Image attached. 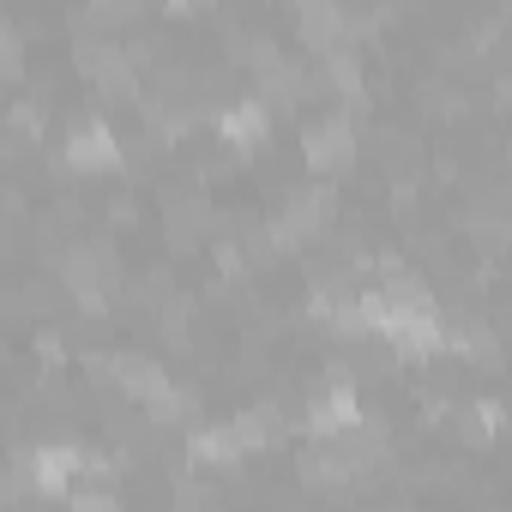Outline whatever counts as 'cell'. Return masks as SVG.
<instances>
[{
	"label": "cell",
	"instance_id": "6da1fadb",
	"mask_svg": "<svg viewBox=\"0 0 512 512\" xmlns=\"http://www.w3.org/2000/svg\"><path fill=\"white\" fill-rule=\"evenodd\" d=\"M73 37H79V43H73V61H79V73H85L97 91H109V97H139V73H133L121 37L79 31V25H73Z\"/></svg>",
	"mask_w": 512,
	"mask_h": 512
},
{
	"label": "cell",
	"instance_id": "7a4b0ae2",
	"mask_svg": "<svg viewBox=\"0 0 512 512\" xmlns=\"http://www.w3.org/2000/svg\"><path fill=\"white\" fill-rule=\"evenodd\" d=\"M356 422H362L356 368L332 362V368H326V380H320V392L308 398V434H314V440H338V434H350Z\"/></svg>",
	"mask_w": 512,
	"mask_h": 512
},
{
	"label": "cell",
	"instance_id": "3957f363",
	"mask_svg": "<svg viewBox=\"0 0 512 512\" xmlns=\"http://www.w3.org/2000/svg\"><path fill=\"white\" fill-rule=\"evenodd\" d=\"M302 157H308V169L314 175H350L356 169V121L344 115V109H326L320 121H308L302 127Z\"/></svg>",
	"mask_w": 512,
	"mask_h": 512
},
{
	"label": "cell",
	"instance_id": "277c9868",
	"mask_svg": "<svg viewBox=\"0 0 512 512\" xmlns=\"http://www.w3.org/2000/svg\"><path fill=\"white\" fill-rule=\"evenodd\" d=\"M67 163H73L79 175H109V169L127 163V145H121V133H115L103 115H85V121L67 127Z\"/></svg>",
	"mask_w": 512,
	"mask_h": 512
},
{
	"label": "cell",
	"instance_id": "5b68a950",
	"mask_svg": "<svg viewBox=\"0 0 512 512\" xmlns=\"http://www.w3.org/2000/svg\"><path fill=\"white\" fill-rule=\"evenodd\" d=\"M79 470H85V446H79V440H43V446H31V488H37L43 500L73 494Z\"/></svg>",
	"mask_w": 512,
	"mask_h": 512
},
{
	"label": "cell",
	"instance_id": "8992f818",
	"mask_svg": "<svg viewBox=\"0 0 512 512\" xmlns=\"http://www.w3.org/2000/svg\"><path fill=\"white\" fill-rule=\"evenodd\" d=\"M211 127H217L223 145L253 151V145L272 139V109H266L260 97H235V103H217V109H211Z\"/></svg>",
	"mask_w": 512,
	"mask_h": 512
},
{
	"label": "cell",
	"instance_id": "52a82bcc",
	"mask_svg": "<svg viewBox=\"0 0 512 512\" xmlns=\"http://www.w3.org/2000/svg\"><path fill=\"white\" fill-rule=\"evenodd\" d=\"M163 223H169V241H175V247H193L199 235H211L217 211H211L205 193H193V187H169V193H163Z\"/></svg>",
	"mask_w": 512,
	"mask_h": 512
},
{
	"label": "cell",
	"instance_id": "ba28073f",
	"mask_svg": "<svg viewBox=\"0 0 512 512\" xmlns=\"http://www.w3.org/2000/svg\"><path fill=\"white\" fill-rule=\"evenodd\" d=\"M109 386L127 392L133 404H151V398L169 386V374H163V362H151V356H139V350H121V356H109Z\"/></svg>",
	"mask_w": 512,
	"mask_h": 512
},
{
	"label": "cell",
	"instance_id": "9c48e42d",
	"mask_svg": "<svg viewBox=\"0 0 512 512\" xmlns=\"http://www.w3.org/2000/svg\"><path fill=\"white\" fill-rule=\"evenodd\" d=\"M296 476H302L308 488H326V494H332V488H356V482H362V476L344 464V452H338L332 440H308V446L296 452Z\"/></svg>",
	"mask_w": 512,
	"mask_h": 512
},
{
	"label": "cell",
	"instance_id": "30bf717a",
	"mask_svg": "<svg viewBox=\"0 0 512 512\" xmlns=\"http://www.w3.org/2000/svg\"><path fill=\"white\" fill-rule=\"evenodd\" d=\"M296 31H302V43H308L314 55L350 43V31H344V7H338V0H302V7H296Z\"/></svg>",
	"mask_w": 512,
	"mask_h": 512
},
{
	"label": "cell",
	"instance_id": "8fae6325",
	"mask_svg": "<svg viewBox=\"0 0 512 512\" xmlns=\"http://www.w3.org/2000/svg\"><path fill=\"white\" fill-rule=\"evenodd\" d=\"M229 440H235V452H266V446H278V440H284L278 404H253V410L229 416Z\"/></svg>",
	"mask_w": 512,
	"mask_h": 512
},
{
	"label": "cell",
	"instance_id": "7c38bea8",
	"mask_svg": "<svg viewBox=\"0 0 512 512\" xmlns=\"http://www.w3.org/2000/svg\"><path fill=\"white\" fill-rule=\"evenodd\" d=\"M187 464H199V470H235L241 452H235V440H229V422H193V434H187Z\"/></svg>",
	"mask_w": 512,
	"mask_h": 512
},
{
	"label": "cell",
	"instance_id": "4fadbf2b",
	"mask_svg": "<svg viewBox=\"0 0 512 512\" xmlns=\"http://www.w3.org/2000/svg\"><path fill=\"white\" fill-rule=\"evenodd\" d=\"M446 350L476 362V368H500V344H494V326L488 320H452L446 326Z\"/></svg>",
	"mask_w": 512,
	"mask_h": 512
},
{
	"label": "cell",
	"instance_id": "5bb4252c",
	"mask_svg": "<svg viewBox=\"0 0 512 512\" xmlns=\"http://www.w3.org/2000/svg\"><path fill=\"white\" fill-rule=\"evenodd\" d=\"M157 326H163V338L181 350V344L193 338V296H169V302H163V314H157Z\"/></svg>",
	"mask_w": 512,
	"mask_h": 512
},
{
	"label": "cell",
	"instance_id": "9a60e30c",
	"mask_svg": "<svg viewBox=\"0 0 512 512\" xmlns=\"http://www.w3.org/2000/svg\"><path fill=\"white\" fill-rule=\"evenodd\" d=\"M67 512H121V494H115V488H91V482H85V488H73V494H67Z\"/></svg>",
	"mask_w": 512,
	"mask_h": 512
},
{
	"label": "cell",
	"instance_id": "2e32d148",
	"mask_svg": "<svg viewBox=\"0 0 512 512\" xmlns=\"http://www.w3.org/2000/svg\"><path fill=\"white\" fill-rule=\"evenodd\" d=\"M19 49H25V43H19V31L0 19V73H7V79H19V67H25V55H19Z\"/></svg>",
	"mask_w": 512,
	"mask_h": 512
},
{
	"label": "cell",
	"instance_id": "e0dca14e",
	"mask_svg": "<svg viewBox=\"0 0 512 512\" xmlns=\"http://www.w3.org/2000/svg\"><path fill=\"white\" fill-rule=\"evenodd\" d=\"M13 133L37 145V139H43V109H37V103H13Z\"/></svg>",
	"mask_w": 512,
	"mask_h": 512
}]
</instances>
